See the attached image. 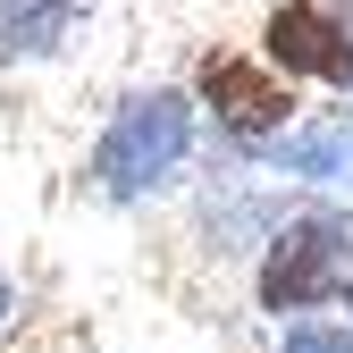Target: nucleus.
Wrapping results in <instances>:
<instances>
[{"label":"nucleus","mask_w":353,"mask_h":353,"mask_svg":"<svg viewBox=\"0 0 353 353\" xmlns=\"http://www.w3.org/2000/svg\"><path fill=\"white\" fill-rule=\"evenodd\" d=\"M194 143H202V110H194L185 84H135V93H118V110L101 118L76 185L93 202H152V194H168L176 176H185Z\"/></svg>","instance_id":"f257e3e1"},{"label":"nucleus","mask_w":353,"mask_h":353,"mask_svg":"<svg viewBox=\"0 0 353 353\" xmlns=\"http://www.w3.org/2000/svg\"><path fill=\"white\" fill-rule=\"evenodd\" d=\"M353 278V210L336 202H312V210H286L270 244H261V270H252V303L270 320L286 312H320V303H336Z\"/></svg>","instance_id":"f03ea898"},{"label":"nucleus","mask_w":353,"mask_h":353,"mask_svg":"<svg viewBox=\"0 0 353 353\" xmlns=\"http://www.w3.org/2000/svg\"><path fill=\"white\" fill-rule=\"evenodd\" d=\"M185 93H194L202 126H219V135L244 143V152L278 143L286 126L303 118V84H286L270 59L252 51V42H202V51H194V76H185Z\"/></svg>","instance_id":"7ed1b4c3"},{"label":"nucleus","mask_w":353,"mask_h":353,"mask_svg":"<svg viewBox=\"0 0 353 353\" xmlns=\"http://www.w3.org/2000/svg\"><path fill=\"white\" fill-rule=\"evenodd\" d=\"M252 51L286 84H320V93L353 101V26L328 0H270L261 26H252Z\"/></svg>","instance_id":"20e7f679"},{"label":"nucleus","mask_w":353,"mask_h":353,"mask_svg":"<svg viewBox=\"0 0 353 353\" xmlns=\"http://www.w3.org/2000/svg\"><path fill=\"white\" fill-rule=\"evenodd\" d=\"M278 176H303V185H353V101L336 110H303L278 143H261Z\"/></svg>","instance_id":"39448f33"},{"label":"nucleus","mask_w":353,"mask_h":353,"mask_svg":"<svg viewBox=\"0 0 353 353\" xmlns=\"http://www.w3.org/2000/svg\"><path fill=\"white\" fill-rule=\"evenodd\" d=\"M84 26H93V0H0V68H51L68 59Z\"/></svg>","instance_id":"423d86ee"},{"label":"nucleus","mask_w":353,"mask_h":353,"mask_svg":"<svg viewBox=\"0 0 353 353\" xmlns=\"http://www.w3.org/2000/svg\"><path fill=\"white\" fill-rule=\"evenodd\" d=\"M278 353H353V328H336V320H294L278 336Z\"/></svg>","instance_id":"0eeeda50"},{"label":"nucleus","mask_w":353,"mask_h":353,"mask_svg":"<svg viewBox=\"0 0 353 353\" xmlns=\"http://www.w3.org/2000/svg\"><path fill=\"white\" fill-rule=\"evenodd\" d=\"M17 312V286H9V270H0V320H9Z\"/></svg>","instance_id":"6e6552de"},{"label":"nucleus","mask_w":353,"mask_h":353,"mask_svg":"<svg viewBox=\"0 0 353 353\" xmlns=\"http://www.w3.org/2000/svg\"><path fill=\"white\" fill-rule=\"evenodd\" d=\"M328 9H336V17H345V26H353V0H328Z\"/></svg>","instance_id":"1a4fd4ad"},{"label":"nucleus","mask_w":353,"mask_h":353,"mask_svg":"<svg viewBox=\"0 0 353 353\" xmlns=\"http://www.w3.org/2000/svg\"><path fill=\"white\" fill-rule=\"evenodd\" d=\"M336 303H345V312H353V278H345V294H336Z\"/></svg>","instance_id":"9d476101"}]
</instances>
